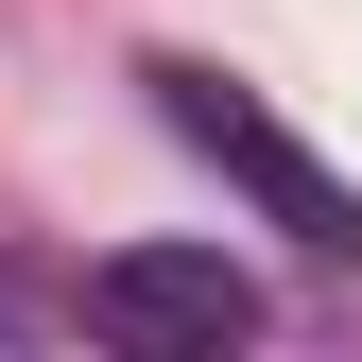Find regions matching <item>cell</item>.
<instances>
[{
	"label": "cell",
	"mask_w": 362,
	"mask_h": 362,
	"mask_svg": "<svg viewBox=\"0 0 362 362\" xmlns=\"http://www.w3.org/2000/svg\"><path fill=\"white\" fill-rule=\"evenodd\" d=\"M139 86H156V121H173V139H190V156H207L224 190L259 207V224H276V242H310V259H362V190H345L310 139H293L276 104H259L242 69H207V52H156Z\"/></svg>",
	"instance_id": "6da1fadb"
},
{
	"label": "cell",
	"mask_w": 362,
	"mask_h": 362,
	"mask_svg": "<svg viewBox=\"0 0 362 362\" xmlns=\"http://www.w3.org/2000/svg\"><path fill=\"white\" fill-rule=\"evenodd\" d=\"M86 328L104 345H259V276L207 242H121V259H86Z\"/></svg>",
	"instance_id": "7a4b0ae2"
}]
</instances>
